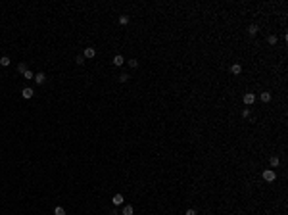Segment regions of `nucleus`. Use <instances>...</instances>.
Wrapping results in <instances>:
<instances>
[{"mask_svg":"<svg viewBox=\"0 0 288 215\" xmlns=\"http://www.w3.org/2000/svg\"><path fill=\"white\" fill-rule=\"evenodd\" d=\"M21 94H23V98H33L35 92H33V88L27 87V88H23V90H21Z\"/></svg>","mask_w":288,"mask_h":215,"instance_id":"6","label":"nucleus"},{"mask_svg":"<svg viewBox=\"0 0 288 215\" xmlns=\"http://www.w3.org/2000/svg\"><path fill=\"white\" fill-rule=\"evenodd\" d=\"M242 117H250V109H248V108L242 109Z\"/></svg>","mask_w":288,"mask_h":215,"instance_id":"22","label":"nucleus"},{"mask_svg":"<svg viewBox=\"0 0 288 215\" xmlns=\"http://www.w3.org/2000/svg\"><path fill=\"white\" fill-rule=\"evenodd\" d=\"M242 100H244V104H248V106H250V104H254V102H255V94H252V92H246Z\"/></svg>","mask_w":288,"mask_h":215,"instance_id":"2","label":"nucleus"},{"mask_svg":"<svg viewBox=\"0 0 288 215\" xmlns=\"http://www.w3.org/2000/svg\"><path fill=\"white\" fill-rule=\"evenodd\" d=\"M269 161H271V167H279V163H281V160H279L277 156H273Z\"/></svg>","mask_w":288,"mask_h":215,"instance_id":"12","label":"nucleus"},{"mask_svg":"<svg viewBox=\"0 0 288 215\" xmlns=\"http://www.w3.org/2000/svg\"><path fill=\"white\" fill-rule=\"evenodd\" d=\"M83 56H85V60H87V58H94V56H96V50L92 46H88V48H85Z\"/></svg>","mask_w":288,"mask_h":215,"instance_id":"3","label":"nucleus"},{"mask_svg":"<svg viewBox=\"0 0 288 215\" xmlns=\"http://www.w3.org/2000/svg\"><path fill=\"white\" fill-rule=\"evenodd\" d=\"M263 179H265L267 182H271V181L277 179V173H275L273 169H267V171H263Z\"/></svg>","mask_w":288,"mask_h":215,"instance_id":"1","label":"nucleus"},{"mask_svg":"<svg viewBox=\"0 0 288 215\" xmlns=\"http://www.w3.org/2000/svg\"><path fill=\"white\" fill-rule=\"evenodd\" d=\"M230 73H233V75H240V73H242V66H240V63H233V66H230Z\"/></svg>","mask_w":288,"mask_h":215,"instance_id":"4","label":"nucleus"},{"mask_svg":"<svg viewBox=\"0 0 288 215\" xmlns=\"http://www.w3.org/2000/svg\"><path fill=\"white\" fill-rule=\"evenodd\" d=\"M17 71H19V73H25V71H27V66H25V63L21 62V63L17 66Z\"/></svg>","mask_w":288,"mask_h":215,"instance_id":"20","label":"nucleus"},{"mask_svg":"<svg viewBox=\"0 0 288 215\" xmlns=\"http://www.w3.org/2000/svg\"><path fill=\"white\" fill-rule=\"evenodd\" d=\"M127 81H129V75L121 73V75H119V83H127Z\"/></svg>","mask_w":288,"mask_h":215,"instance_id":"21","label":"nucleus"},{"mask_svg":"<svg viewBox=\"0 0 288 215\" xmlns=\"http://www.w3.org/2000/svg\"><path fill=\"white\" fill-rule=\"evenodd\" d=\"M129 66H131L133 69H136V67H139V60H129Z\"/></svg>","mask_w":288,"mask_h":215,"instance_id":"19","label":"nucleus"},{"mask_svg":"<svg viewBox=\"0 0 288 215\" xmlns=\"http://www.w3.org/2000/svg\"><path fill=\"white\" fill-rule=\"evenodd\" d=\"M257 31H259V27L255 25V23H254V25H250V27H248V33L252 35V36H255V35H257Z\"/></svg>","mask_w":288,"mask_h":215,"instance_id":"10","label":"nucleus"},{"mask_svg":"<svg viewBox=\"0 0 288 215\" xmlns=\"http://www.w3.org/2000/svg\"><path fill=\"white\" fill-rule=\"evenodd\" d=\"M44 81H46V75H44V73H36L35 75V83L36 85H44Z\"/></svg>","mask_w":288,"mask_h":215,"instance_id":"5","label":"nucleus"},{"mask_svg":"<svg viewBox=\"0 0 288 215\" xmlns=\"http://www.w3.org/2000/svg\"><path fill=\"white\" fill-rule=\"evenodd\" d=\"M75 62H77V66H83V63H85V56H83V54H81V56H77V58H75Z\"/></svg>","mask_w":288,"mask_h":215,"instance_id":"18","label":"nucleus"},{"mask_svg":"<svg viewBox=\"0 0 288 215\" xmlns=\"http://www.w3.org/2000/svg\"><path fill=\"white\" fill-rule=\"evenodd\" d=\"M123 62H125V60H123V56H119V54H117L115 58H113V66H117V67H119V66H123Z\"/></svg>","mask_w":288,"mask_h":215,"instance_id":"9","label":"nucleus"},{"mask_svg":"<svg viewBox=\"0 0 288 215\" xmlns=\"http://www.w3.org/2000/svg\"><path fill=\"white\" fill-rule=\"evenodd\" d=\"M184 215H196V209H192V208L186 209V213H184Z\"/></svg>","mask_w":288,"mask_h":215,"instance_id":"23","label":"nucleus"},{"mask_svg":"<svg viewBox=\"0 0 288 215\" xmlns=\"http://www.w3.org/2000/svg\"><path fill=\"white\" fill-rule=\"evenodd\" d=\"M133 213H135L133 206H125V208H123V215H133Z\"/></svg>","mask_w":288,"mask_h":215,"instance_id":"11","label":"nucleus"},{"mask_svg":"<svg viewBox=\"0 0 288 215\" xmlns=\"http://www.w3.org/2000/svg\"><path fill=\"white\" fill-rule=\"evenodd\" d=\"M54 215H66V209H63V208H60V206H58V208L54 209Z\"/></svg>","mask_w":288,"mask_h":215,"instance_id":"17","label":"nucleus"},{"mask_svg":"<svg viewBox=\"0 0 288 215\" xmlns=\"http://www.w3.org/2000/svg\"><path fill=\"white\" fill-rule=\"evenodd\" d=\"M112 202H113V206H121L123 204V196H121V194H115V196L112 198Z\"/></svg>","mask_w":288,"mask_h":215,"instance_id":"7","label":"nucleus"},{"mask_svg":"<svg viewBox=\"0 0 288 215\" xmlns=\"http://www.w3.org/2000/svg\"><path fill=\"white\" fill-rule=\"evenodd\" d=\"M119 23H121V25H127V23H129V15H119Z\"/></svg>","mask_w":288,"mask_h":215,"instance_id":"16","label":"nucleus"},{"mask_svg":"<svg viewBox=\"0 0 288 215\" xmlns=\"http://www.w3.org/2000/svg\"><path fill=\"white\" fill-rule=\"evenodd\" d=\"M271 100V92H261V102H269Z\"/></svg>","mask_w":288,"mask_h":215,"instance_id":"14","label":"nucleus"},{"mask_svg":"<svg viewBox=\"0 0 288 215\" xmlns=\"http://www.w3.org/2000/svg\"><path fill=\"white\" fill-rule=\"evenodd\" d=\"M10 63H12V60L8 58V56H2V58H0V66H2V67H8Z\"/></svg>","mask_w":288,"mask_h":215,"instance_id":"8","label":"nucleus"},{"mask_svg":"<svg viewBox=\"0 0 288 215\" xmlns=\"http://www.w3.org/2000/svg\"><path fill=\"white\" fill-rule=\"evenodd\" d=\"M267 42H269L271 46H273V44H277V35H269V36H267Z\"/></svg>","mask_w":288,"mask_h":215,"instance_id":"13","label":"nucleus"},{"mask_svg":"<svg viewBox=\"0 0 288 215\" xmlns=\"http://www.w3.org/2000/svg\"><path fill=\"white\" fill-rule=\"evenodd\" d=\"M23 79H35V73H33V71H29V69H27L25 73H23Z\"/></svg>","mask_w":288,"mask_h":215,"instance_id":"15","label":"nucleus"}]
</instances>
